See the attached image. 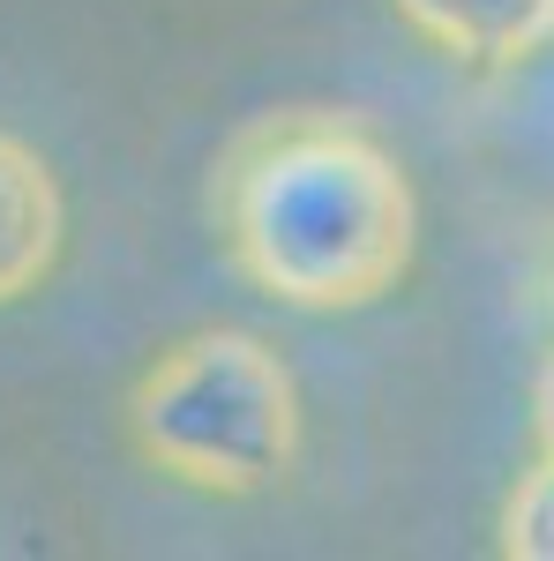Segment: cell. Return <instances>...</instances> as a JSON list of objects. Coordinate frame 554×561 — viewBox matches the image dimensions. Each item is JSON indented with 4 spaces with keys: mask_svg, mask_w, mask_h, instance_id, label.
I'll use <instances>...</instances> for the list:
<instances>
[{
    "mask_svg": "<svg viewBox=\"0 0 554 561\" xmlns=\"http://www.w3.org/2000/svg\"><path fill=\"white\" fill-rule=\"evenodd\" d=\"M211 225L256 293L299 314H352L397 293L412 270L420 203L397 150L368 121L285 105L225 142Z\"/></svg>",
    "mask_w": 554,
    "mask_h": 561,
    "instance_id": "6da1fadb",
    "label": "cell"
},
{
    "mask_svg": "<svg viewBox=\"0 0 554 561\" xmlns=\"http://www.w3.org/2000/svg\"><path fill=\"white\" fill-rule=\"evenodd\" d=\"M128 442L143 465L195 494H262L299 457L293 367L256 330H195L135 375Z\"/></svg>",
    "mask_w": 554,
    "mask_h": 561,
    "instance_id": "7a4b0ae2",
    "label": "cell"
},
{
    "mask_svg": "<svg viewBox=\"0 0 554 561\" xmlns=\"http://www.w3.org/2000/svg\"><path fill=\"white\" fill-rule=\"evenodd\" d=\"M68 240V203L60 180L23 135H0V307L31 300Z\"/></svg>",
    "mask_w": 554,
    "mask_h": 561,
    "instance_id": "3957f363",
    "label": "cell"
},
{
    "mask_svg": "<svg viewBox=\"0 0 554 561\" xmlns=\"http://www.w3.org/2000/svg\"><path fill=\"white\" fill-rule=\"evenodd\" d=\"M397 15L472 68H510L554 38V0H397Z\"/></svg>",
    "mask_w": 554,
    "mask_h": 561,
    "instance_id": "277c9868",
    "label": "cell"
},
{
    "mask_svg": "<svg viewBox=\"0 0 554 561\" xmlns=\"http://www.w3.org/2000/svg\"><path fill=\"white\" fill-rule=\"evenodd\" d=\"M502 554L517 561H554V457L540 449L532 472H517L502 502Z\"/></svg>",
    "mask_w": 554,
    "mask_h": 561,
    "instance_id": "5b68a950",
    "label": "cell"
},
{
    "mask_svg": "<svg viewBox=\"0 0 554 561\" xmlns=\"http://www.w3.org/2000/svg\"><path fill=\"white\" fill-rule=\"evenodd\" d=\"M532 427H540V449L554 457V359L540 367V389H532Z\"/></svg>",
    "mask_w": 554,
    "mask_h": 561,
    "instance_id": "8992f818",
    "label": "cell"
}]
</instances>
